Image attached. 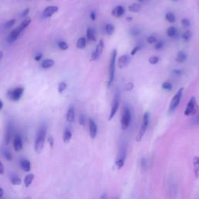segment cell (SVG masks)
Listing matches in <instances>:
<instances>
[{"label": "cell", "mask_w": 199, "mask_h": 199, "mask_svg": "<svg viewBox=\"0 0 199 199\" xmlns=\"http://www.w3.org/2000/svg\"><path fill=\"white\" fill-rule=\"evenodd\" d=\"M171 1H173V2H178V0H171Z\"/></svg>", "instance_id": "60"}, {"label": "cell", "mask_w": 199, "mask_h": 199, "mask_svg": "<svg viewBox=\"0 0 199 199\" xmlns=\"http://www.w3.org/2000/svg\"><path fill=\"white\" fill-rule=\"evenodd\" d=\"M12 135H13V127H12L11 124H9L6 128V132H5V142L6 145H8L10 142Z\"/></svg>", "instance_id": "18"}, {"label": "cell", "mask_w": 199, "mask_h": 199, "mask_svg": "<svg viewBox=\"0 0 199 199\" xmlns=\"http://www.w3.org/2000/svg\"><path fill=\"white\" fill-rule=\"evenodd\" d=\"M72 132L70 131V129H65L63 133V141L65 143H69L70 142L71 139H72Z\"/></svg>", "instance_id": "23"}, {"label": "cell", "mask_w": 199, "mask_h": 199, "mask_svg": "<svg viewBox=\"0 0 199 199\" xmlns=\"http://www.w3.org/2000/svg\"><path fill=\"white\" fill-rule=\"evenodd\" d=\"M173 73H174V74H175L176 76H181V74H182V71H181V70H177V69H176V70H174L173 71Z\"/></svg>", "instance_id": "52"}, {"label": "cell", "mask_w": 199, "mask_h": 199, "mask_svg": "<svg viewBox=\"0 0 199 199\" xmlns=\"http://www.w3.org/2000/svg\"><path fill=\"white\" fill-rule=\"evenodd\" d=\"M31 20L30 18L25 19V20H24V21L22 22L21 24H20V25L19 26L18 28L21 31H24V30H25L26 28H27V27L30 25V24H31Z\"/></svg>", "instance_id": "29"}, {"label": "cell", "mask_w": 199, "mask_h": 199, "mask_svg": "<svg viewBox=\"0 0 199 199\" xmlns=\"http://www.w3.org/2000/svg\"><path fill=\"white\" fill-rule=\"evenodd\" d=\"M194 122L195 125H199V113L197 114H196V117L194 120Z\"/></svg>", "instance_id": "53"}, {"label": "cell", "mask_w": 199, "mask_h": 199, "mask_svg": "<svg viewBox=\"0 0 199 199\" xmlns=\"http://www.w3.org/2000/svg\"><path fill=\"white\" fill-rule=\"evenodd\" d=\"M149 119H150V114L148 112H145L143 115L142 118V122L141 127H140L139 131L138 132V135L136 136V141L138 142L142 141L143 136L145 134L147 129H148V124H149Z\"/></svg>", "instance_id": "4"}, {"label": "cell", "mask_w": 199, "mask_h": 199, "mask_svg": "<svg viewBox=\"0 0 199 199\" xmlns=\"http://www.w3.org/2000/svg\"><path fill=\"white\" fill-rule=\"evenodd\" d=\"M3 195H4L3 190H2V188H0V198H2V197H3Z\"/></svg>", "instance_id": "55"}, {"label": "cell", "mask_w": 199, "mask_h": 199, "mask_svg": "<svg viewBox=\"0 0 199 199\" xmlns=\"http://www.w3.org/2000/svg\"><path fill=\"white\" fill-rule=\"evenodd\" d=\"M3 107V103H2V101L0 100V110Z\"/></svg>", "instance_id": "56"}, {"label": "cell", "mask_w": 199, "mask_h": 199, "mask_svg": "<svg viewBox=\"0 0 199 199\" xmlns=\"http://www.w3.org/2000/svg\"><path fill=\"white\" fill-rule=\"evenodd\" d=\"M103 48H104V41L101 39L99 41L97 45H96L95 50L93 51L92 54H91V61H95V60L98 59L100 56L101 55L102 52L103 51Z\"/></svg>", "instance_id": "10"}, {"label": "cell", "mask_w": 199, "mask_h": 199, "mask_svg": "<svg viewBox=\"0 0 199 199\" xmlns=\"http://www.w3.org/2000/svg\"><path fill=\"white\" fill-rule=\"evenodd\" d=\"M46 134H47V128L43 125L39 129L37 134L36 140H35V151L38 153L42 151L44 145V141H45Z\"/></svg>", "instance_id": "1"}, {"label": "cell", "mask_w": 199, "mask_h": 199, "mask_svg": "<svg viewBox=\"0 0 199 199\" xmlns=\"http://www.w3.org/2000/svg\"><path fill=\"white\" fill-rule=\"evenodd\" d=\"M13 148L16 152H19L23 148V141L20 135H15L14 139H13Z\"/></svg>", "instance_id": "15"}, {"label": "cell", "mask_w": 199, "mask_h": 199, "mask_svg": "<svg viewBox=\"0 0 199 199\" xmlns=\"http://www.w3.org/2000/svg\"><path fill=\"white\" fill-rule=\"evenodd\" d=\"M162 88L165 90L170 91L173 89V84L170 82H163V83H162Z\"/></svg>", "instance_id": "36"}, {"label": "cell", "mask_w": 199, "mask_h": 199, "mask_svg": "<svg viewBox=\"0 0 199 199\" xmlns=\"http://www.w3.org/2000/svg\"><path fill=\"white\" fill-rule=\"evenodd\" d=\"M140 49H141V47H140L139 45H137L135 46V47H134V48L132 49V51H131V55H132V56H133V55H135L136 53L139 51Z\"/></svg>", "instance_id": "47"}, {"label": "cell", "mask_w": 199, "mask_h": 199, "mask_svg": "<svg viewBox=\"0 0 199 199\" xmlns=\"http://www.w3.org/2000/svg\"><path fill=\"white\" fill-rule=\"evenodd\" d=\"M188 59V55H187L186 53L184 51H179L176 56V62H178L180 64H182L184 62H185Z\"/></svg>", "instance_id": "21"}, {"label": "cell", "mask_w": 199, "mask_h": 199, "mask_svg": "<svg viewBox=\"0 0 199 199\" xmlns=\"http://www.w3.org/2000/svg\"><path fill=\"white\" fill-rule=\"evenodd\" d=\"M120 100H121V93L119 90H117L114 93V96L113 97L112 102H111V109H110V115H109L108 121H111L117 114L118 108L120 106Z\"/></svg>", "instance_id": "6"}, {"label": "cell", "mask_w": 199, "mask_h": 199, "mask_svg": "<svg viewBox=\"0 0 199 199\" xmlns=\"http://www.w3.org/2000/svg\"><path fill=\"white\" fill-rule=\"evenodd\" d=\"M67 88V83L65 82H61L59 84H58V91L59 93H62L64 91L66 90Z\"/></svg>", "instance_id": "35"}, {"label": "cell", "mask_w": 199, "mask_h": 199, "mask_svg": "<svg viewBox=\"0 0 199 199\" xmlns=\"http://www.w3.org/2000/svg\"><path fill=\"white\" fill-rule=\"evenodd\" d=\"M117 54L118 51L117 49H114L111 53V57H110V64H109V78L107 82V86L110 87L112 84L115 77V69H116V59H117Z\"/></svg>", "instance_id": "2"}, {"label": "cell", "mask_w": 199, "mask_h": 199, "mask_svg": "<svg viewBox=\"0 0 199 199\" xmlns=\"http://www.w3.org/2000/svg\"><path fill=\"white\" fill-rule=\"evenodd\" d=\"M197 111H198V106L196 98L194 96H191L187 104L184 114L185 116H194L197 114Z\"/></svg>", "instance_id": "5"}, {"label": "cell", "mask_w": 199, "mask_h": 199, "mask_svg": "<svg viewBox=\"0 0 199 199\" xmlns=\"http://www.w3.org/2000/svg\"><path fill=\"white\" fill-rule=\"evenodd\" d=\"M125 13V9L122 5H117L111 11V15L116 18H119Z\"/></svg>", "instance_id": "14"}, {"label": "cell", "mask_w": 199, "mask_h": 199, "mask_svg": "<svg viewBox=\"0 0 199 199\" xmlns=\"http://www.w3.org/2000/svg\"><path fill=\"white\" fill-rule=\"evenodd\" d=\"M164 47V42L163 41H157L156 43V45H155V49L159 51V50H161Z\"/></svg>", "instance_id": "40"}, {"label": "cell", "mask_w": 199, "mask_h": 199, "mask_svg": "<svg viewBox=\"0 0 199 199\" xmlns=\"http://www.w3.org/2000/svg\"><path fill=\"white\" fill-rule=\"evenodd\" d=\"M75 117H76L75 116V108L74 107L71 106L66 113V120L70 123H73L75 121Z\"/></svg>", "instance_id": "19"}, {"label": "cell", "mask_w": 199, "mask_h": 199, "mask_svg": "<svg viewBox=\"0 0 199 199\" xmlns=\"http://www.w3.org/2000/svg\"><path fill=\"white\" fill-rule=\"evenodd\" d=\"M183 92H184V88L181 87L178 90V92L176 93L175 95L174 96L173 99L170 101V106H169V113H172L173 111L176 110V108L179 106L180 103H181V98L183 96Z\"/></svg>", "instance_id": "7"}, {"label": "cell", "mask_w": 199, "mask_h": 199, "mask_svg": "<svg viewBox=\"0 0 199 199\" xmlns=\"http://www.w3.org/2000/svg\"><path fill=\"white\" fill-rule=\"evenodd\" d=\"M115 199H118V198H115Z\"/></svg>", "instance_id": "61"}, {"label": "cell", "mask_w": 199, "mask_h": 199, "mask_svg": "<svg viewBox=\"0 0 199 199\" xmlns=\"http://www.w3.org/2000/svg\"><path fill=\"white\" fill-rule=\"evenodd\" d=\"M192 34L190 31H186L185 32L183 33L182 34V38L185 42H188L190 41V39L191 38Z\"/></svg>", "instance_id": "34"}, {"label": "cell", "mask_w": 199, "mask_h": 199, "mask_svg": "<svg viewBox=\"0 0 199 199\" xmlns=\"http://www.w3.org/2000/svg\"><path fill=\"white\" fill-rule=\"evenodd\" d=\"M177 34H178V31L174 27H170L167 31V36L170 38H174L177 36Z\"/></svg>", "instance_id": "30"}, {"label": "cell", "mask_w": 199, "mask_h": 199, "mask_svg": "<svg viewBox=\"0 0 199 199\" xmlns=\"http://www.w3.org/2000/svg\"><path fill=\"white\" fill-rule=\"evenodd\" d=\"M21 33L22 31L19 29L18 27H16V29L13 30V31L9 34V37H8V42H9V43H13V42H14L15 41H16V39L20 37Z\"/></svg>", "instance_id": "16"}, {"label": "cell", "mask_w": 199, "mask_h": 199, "mask_svg": "<svg viewBox=\"0 0 199 199\" xmlns=\"http://www.w3.org/2000/svg\"><path fill=\"white\" fill-rule=\"evenodd\" d=\"M86 117L84 114H80V118H79V123L82 126H84L86 125Z\"/></svg>", "instance_id": "45"}, {"label": "cell", "mask_w": 199, "mask_h": 199, "mask_svg": "<svg viewBox=\"0 0 199 199\" xmlns=\"http://www.w3.org/2000/svg\"><path fill=\"white\" fill-rule=\"evenodd\" d=\"M141 9V5L139 3H132L129 6V10L132 13H139Z\"/></svg>", "instance_id": "27"}, {"label": "cell", "mask_w": 199, "mask_h": 199, "mask_svg": "<svg viewBox=\"0 0 199 199\" xmlns=\"http://www.w3.org/2000/svg\"><path fill=\"white\" fill-rule=\"evenodd\" d=\"M181 24H182V26H183L184 27H185V28H188L191 26L190 20L187 18L182 19V20H181Z\"/></svg>", "instance_id": "44"}, {"label": "cell", "mask_w": 199, "mask_h": 199, "mask_svg": "<svg viewBox=\"0 0 199 199\" xmlns=\"http://www.w3.org/2000/svg\"><path fill=\"white\" fill-rule=\"evenodd\" d=\"M2 56H3V53L2 51H0V60L2 58Z\"/></svg>", "instance_id": "57"}, {"label": "cell", "mask_w": 199, "mask_h": 199, "mask_svg": "<svg viewBox=\"0 0 199 199\" xmlns=\"http://www.w3.org/2000/svg\"><path fill=\"white\" fill-rule=\"evenodd\" d=\"M58 47L62 51H65V50H67L69 48L68 44L65 41H60L58 42Z\"/></svg>", "instance_id": "37"}, {"label": "cell", "mask_w": 199, "mask_h": 199, "mask_svg": "<svg viewBox=\"0 0 199 199\" xmlns=\"http://www.w3.org/2000/svg\"><path fill=\"white\" fill-rule=\"evenodd\" d=\"M126 20H128V21H132V17H128V18H127Z\"/></svg>", "instance_id": "58"}, {"label": "cell", "mask_w": 199, "mask_h": 199, "mask_svg": "<svg viewBox=\"0 0 199 199\" xmlns=\"http://www.w3.org/2000/svg\"><path fill=\"white\" fill-rule=\"evenodd\" d=\"M48 142H49V144L51 145V147L52 148L53 145H54V139H53V137L50 136V137L48 138Z\"/></svg>", "instance_id": "51"}, {"label": "cell", "mask_w": 199, "mask_h": 199, "mask_svg": "<svg viewBox=\"0 0 199 199\" xmlns=\"http://www.w3.org/2000/svg\"><path fill=\"white\" fill-rule=\"evenodd\" d=\"M58 11V6H55V5H50V6H47L45 9H44L43 13H42V16L44 18H48V17H51L52 15H54V13H57Z\"/></svg>", "instance_id": "11"}, {"label": "cell", "mask_w": 199, "mask_h": 199, "mask_svg": "<svg viewBox=\"0 0 199 199\" xmlns=\"http://www.w3.org/2000/svg\"><path fill=\"white\" fill-rule=\"evenodd\" d=\"M4 174V167L2 163L0 162V174L2 175V174Z\"/></svg>", "instance_id": "54"}, {"label": "cell", "mask_w": 199, "mask_h": 199, "mask_svg": "<svg viewBox=\"0 0 199 199\" xmlns=\"http://www.w3.org/2000/svg\"><path fill=\"white\" fill-rule=\"evenodd\" d=\"M24 87H16L15 89L8 91L7 96L8 98H9V100H13V101H18V100H20V98L22 97V96L24 94Z\"/></svg>", "instance_id": "8"}, {"label": "cell", "mask_w": 199, "mask_h": 199, "mask_svg": "<svg viewBox=\"0 0 199 199\" xmlns=\"http://www.w3.org/2000/svg\"><path fill=\"white\" fill-rule=\"evenodd\" d=\"M54 65V61L52 59H45L41 63V67L44 69H49V68L52 67L53 65Z\"/></svg>", "instance_id": "25"}, {"label": "cell", "mask_w": 199, "mask_h": 199, "mask_svg": "<svg viewBox=\"0 0 199 199\" xmlns=\"http://www.w3.org/2000/svg\"><path fill=\"white\" fill-rule=\"evenodd\" d=\"M86 38L89 41L95 42L96 40V31L92 27H89L86 31Z\"/></svg>", "instance_id": "20"}, {"label": "cell", "mask_w": 199, "mask_h": 199, "mask_svg": "<svg viewBox=\"0 0 199 199\" xmlns=\"http://www.w3.org/2000/svg\"><path fill=\"white\" fill-rule=\"evenodd\" d=\"M2 155L4 156L5 159L9 160V161H10V160L13 159V156H12L10 151H9V149H7V148H3V149H2Z\"/></svg>", "instance_id": "31"}, {"label": "cell", "mask_w": 199, "mask_h": 199, "mask_svg": "<svg viewBox=\"0 0 199 199\" xmlns=\"http://www.w3.org/2000/svg\"><path fill=\"white\" fill-rule=\"evenodd\" d=\"M159 58L158 56H156V55L151 56L150 58H148V62H149V64H151V65H156V64L159 62Z\"/></svg>", "instance_id": "38"}, {"label": "cell", "mask_w": 199, "mask_h": 199, "mask_svg": "<svg viewBox=\"0 0 199 199\" xmlns=\"http://www.w3.org/2000/svg\"><path fill=\"white\" fill-rule=\"evenodd\" d=\"M30 12V9H24L23 12L21 13V14H20V16L21 17H25V16H27V15H28V13H29Z\"/></svg>", "instance_id": "48"}, {"label": "cell", "mask_w": 199, "mask_h": 199, "mask_svg": "<svg viewBox=\"0 0 199 199\" xmlns=\"http://www.w3.org/2000/svg\"><path fill=\"white\" fill-rule=\"evenodd\" d=\"M89 130H90V135L92 139H95L97 135V125L96 124L92 118L89 119Z\"/></svg>", "instance_id": "13"}, {"label": "cell", "mask_w": 199, "mask_h": 199, "mask_svg": "<svg viewBox=\"0 0 199 199\" xmlns=\"http://www.w3.org/2000/svg\"><path fill=\"white\" fill-rule=\"evenodd\" d=\"M34 178V174H28V175L26 176L25 178H24V184L27 188L30 187V185L32 184Z\"/></svg>", "instance_id": "28"}, {"label": "cell", "mask_w": 199, "mask_h": 199, "mask_svg": "<svg viewBox=\"0 0 199 199\" xmlns=\"http://www.w3.org/2000/svg\"><path fill=\"white\" fill-rule=\"evenodd\" d=\"M126 156H127V150H126V147H124L122 148V149L121 150V153L119 154V156L117 158V160L114 163L116 168L118 170H120L122 167H124L125 165V160H126Z\"/></svg>", "instance_id": "9"}, {"label": "cell", "mask_w": 199, "mask_h": 199, "mask_svg": "<svg viewBox=\"0 0 199 199\" xmlns=\"http://www.w3.org/2000/svg\"><path fill=\"white\" fill-rule=\"evenodd\" d=\"M114 31H115V28H114V26L112 24H106V26H105V32L107 33V35L111 36L114 34Z\"/></svg>", "instance_id": "26"}, {"label": "cell", "mask_w": 199, "mask_h": 199, "mask_svg": "<svg viewBox=\"0 0 199 199\" xmlns=\"http://www.w3.org/2000/svg\"><path fill=\"white\" fill-rule=\"evenodd\" d=\"M129 33H130V34L132 36H138L140 34V30L139 28H136V27H133L130 30Z\"/></svg>", "instance_id": "41"}, {"label": "cell", "mask_w": 199, "mask_h": 199, "mask_svg": "<svg viewBox=\"0 0 199 199\" xmlns=\"http://www.w3.org/2000/svg\"><path fill=\"white\" fill-rule=\"evenodd\" d=\"M139 1V2H140V3H142V2H145V0H138Z\"/></svg>", "instance_id": "59"}, {"label": "cell", "mask_w": 199, "mask_h": 199, "mask_svg": "<svg viewBox=\"0 0 199 199\" xmlns=\"http://www.w3.org/2000/svg\"><path fill=\"white\" fill-rule=\"evenodd\" d=\"M131 62V57L129 56V54H123L121 55L118 60V68L120 69H123L125 68L126 66L129 65Z\"/></svg>", "instance_id": "12"}, {"label": "cell", "mask_w": 199, "mask_h": 199, "mask_svg": "<svg viewBox=\"0 0 199 199\" xmlns=\"http://www.w3.org/2000/svg\"><path fill=\"white\" fill-rule=\"evenodd\" d=\"M141 167L142 169H146L148 167V161H147L146 158L143 157L141 159Z\"/></svg>", "instance_id": "46"}, {"label": "cell", "mask_w": 199, "mask_h": 199, "mask_svg": "<svg viewBox=\"0 0 199 199\" xmlns=\"http://www.w3.org/2000/svg\"><path fill=\"white\" fill-rule=\"evenodd\" d=\"M11 183L14 185H19L21 184V179L19 178L18 176L16 175H12L10 178Z\"/></svg>", "instance_id": "33"}, {"label": "cell", "mask_w": 199, "mask_h": 199, "mask_svg": "<svg viewBox=\"0 0 199 199\" xmlns=\"http://www.w3.org/2000/svg\"><path fill=\"white\" fill-rule=\"evenodd\" d=\"M15 23H16V20H15V19L9 20V21L5 22V24H4V27H5V28H10V27H12L14 25Z\"/></svg>", "instance_id": "42"}, {"label": "cell", "mask_w": 199, "mask_h": 199, "mask_svg": "<svg viewBox=\"0 0 199 199\" xmlns=\"http://www.w3.org/2000/svg\"><path fill=\"white\" fill-rule=\"evenodd\" d=\"M90 17L92 20H96V13H95V11H92L90 14Z\"/></svg>", "instance_id": "49"}, {"label": "cell", "mask_w": 199, "mask_h": 199, "mask_svg": "<svg viewBox=\"0 0 199 199\" xmlns=\"http://www.w3.org/2000/svg\"><path fill=\"white\" fill-rule=\"evenodd\" d=\"M42 58H43V54H42L41 53H38V54L35 56L34 59L35 61H40Z\"/></svg>", "instance_id": "50"}, {"label": "cell", "mask_w": 199, "mask_h": 199, "mask_svg": "<svg viewBox=\"0 0 199 199\" xmlns=\"http://www.w3.org/2000/svg\"><path fill=\"white\" fill-rule=\"evenodd\" d=\"M134 87H135L134 84L132 83H131V82H129V83H127L125 84V86H124V89H125V90L126 91H131L134 89Z\"/></svg>", "instance_id": "43"}, {"label": "cell", "mask_w": 199, "mask_h": 199, "mask_svg": "<svg viewBox=\"0 0 199 199\" xmlns=\"http://www.w3.org/2000/svg\"><path fill=\"white\" fill-rule=\"evenodd\" d=\"M193 167L194 174L196 178H199V156H194L193 159Z\"/></svg>", "instance_id": "22"}, {"label": "cell", "mask_w": 199, "mask_h": 199, "mask_svg": "<svg viewBox=\"0 0 199 199\" xmlns=\"http://www.w3.org/2000/svg\"><path fill=\"white\" fill-rule=\"evenodd\" d=\"M131 121H132V113L130 108L128 106L125 105L123 107V112L121 119V128L123 131L127 130L130 126Z\"/></svg>", "instance_id": "3"}, {"label": "cell", "mask_w": 199, "mask_h": 199, "mask_svg": "<svg viewBox=\"0 0 199 199\" xmlns=\"http://www.w3.org/2000/svg\"><path fill=\"white\" fill-rule=\"evenodd\" d=\"M86 45V38L84 37L80 38L76 43V47L79 49H84Z\"/></svg>", "instance_id": "24"}, {"label": "cell", "mask_w": 199, "mask_h": 199, "mask_svg": "<svg viewBox=\"0 0 199 199\" xmlns=\"http://www.w3.org/2000/svg\"><path fill=\"white\" fill-rule=\"evenodd\" d=\"M165 18H166V20H167L169 23H174V22L176 21L175 15L173 13H171V12L167 13V14H166V16H165Z\"/></svg>", "instance_id": "32"}, {"label": "cell", "mask_w": 199, "mask_h": 199, "mask_svg": "<svg viewBox=\"0 0 199 199\" xmlns=\"http://www.w3.org/2000/svg\"><path fill=\"white\" fill-rule=\"evenodd\" d=\"M20 167L22 168V170L25 171V172H29L31 170V162L28 160V159H23L20 160Z\"/></svg>", "instance_id": "17"}, {"label": "cell", "mask_w": 199, "mask_h": 199, "mask_svg": "<svg viewBox=\"0 0 199 199\" xmlns=\"http://www.w3.org/2000/svg\"><path fill=\"white\" fill-rule=\"evenodd\" d=\"M156 41H157V39H156V37L153 36V35H150V36L147 37L146 42L148 44H152L156 43Z\"/></svg>", "instance_id": "39"}]
</instances>
